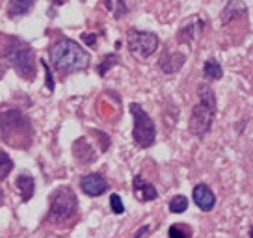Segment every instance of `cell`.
Returning a JSON list of instances; mask_svg holds the SVG:
<instances>
[{"label":"cell","instance_id":"obj_1","mask_svg":"<svg viewBox=\"0 0 253 238\" xmlns=\"http://www.w3.org/2000/svg\"><path fill=\"white\" fill-rule=\"evenodd\" d=\"M48 56L54 69L60 73L82 71L89 65V54L71 40H60L52 43V47L48 48Z\"/></svg>","mask_w":253,"mask_h":238},{"label":"cell","instance_id":"obj_2","mask_svg":"<svg viewBox=\"0 0 253 238\" xmlns=\"http://www.w3.org/2000/svg\"><path fill=\"white\" fill-rule=\"evenodd\" d=\"M198 95L199 103L192 110L188 128L190 134H194L196 138H203L211 132L218 108H216V95L209 84H201L198 87Z\"/></svg>","mask_w":253,"mask_h":238},{"label":"cell","instance_id":"obj_3","mask_svg":"<svg viewBox=\"0 0 253 238\" xmlns=\"http://www.w3.org/2000/svg\"><path fill=\"white\" fill-rule=\"evenodd\" d=\"M2 56L8 60V64L15 69L23 79L32 80L36 77V58H34V50H32L26 43L23 41L11 40L4 45L2 48Z\"/></svg>","mask_w":253,"mask_h":238},{"label":"cell","instance_id":"obj_4","mask_svg":"<svg viewBox=\"0 0 253 238\" xmlns=\"http://www.w3.org/2000/svg\"><path fill=\"white\" fill-rule=\"evenodd\" d=\"M130 116L134 119V128H132L134 143L142 149H147L157 140V127H155L149 114L138 103L130 104Z\"/></svg>","mask_w":253,"mask_h":238},{"label":"cell","instance_id":"obj_5","mask_svg":"<svg viewBox=\"0 0 253 238\" xmlns=\"http://www.w3.org/2000/svg\"><path fill=\"white\" fill-rule=\"evenodd\" d=\"M77 196L71 188H60L54 192L52 201H50V208H48V222L52 223H62L67 222L75 212H77Z\"/></svg>","mask_w":253,"mask_h":238},{"label":"cell","instance_id":"obj_6","mask_svg":"<svg viewBox=\"0 0 253 238\" xmlns=\"http://www.w3.org/2000/svg\"><path fill=\"white\" fill-rule=\"evenodd\" d=\"M158 48V36L153 32H140L130 30L128 32V50L136 60H145L155 54Z\"/></svg>","mask_w":253,"mask_h":238},{"label":"cell","instance_id":"obj_7","mask_svg":"<svg viewBox=\"0 0 253 238\" xmlns=\"http://www.w3.org/2000/svg\"><path fill=\"white\" fill-rule=\"evenodd\" d=\"M80 188H82V192H84L86 196H89V198H97V196H101V194H104V192L108 190V183H106V179H104L103 175L91 173V175L82 177Z\"/></svg>","mask_w":253,"mask_h":238},{"label":"cell","instance_id":"obj_8","mask_svg":"<svg viewBox=\"0 0 253 238\" xmlns=\"http://www.w3.org/2000/svg\"><path fill=\"white\" fill-rule=\"evenodd\" d=\"M192 196H194V203L203 210V212H211L216 205V196H214V192L207 186V184H198L194 192H192Z\"/></svg>","mask_w":253,"mask_h":238},{"label":"cell","instance_id":"obj_9","mask_svg":"<svg viewBox=\"0 0 253 238\" xmlns=\"http://www.w3.org/2000/svg\"><path fill=\"white\" fill-rule=\"evenodd\" d=\"M132 192H134V198L142 203H147V201H153V199L158 198L157 188L140 175L134 177V181H132Z\"/></svg>","mask_w":253,"mask_h":238},{"label":"cell","instance_id":"obj_10","mask_svg":"<svg viewBox=\"0 0 253 238\" xmlns=\"http://www.w3.org/2000/svg\"><path fill=\"white\" fill-rule=\"evenodd\" d=\"M248 15V6H246L242 0H229L227 6L221 11V24L227 26L229 23L237 21L240 17Z\"/></svg>","mask_w":253,"mask_h":238},{"label":"cell","instance_id":"obj_11","mask_svg":"<svg viewBox=\"0 0 253 238\" xmlns=\"http://www.w3.org/2000/svg\"><path fill=\"white\" fill-rule=\"evenodd\" d=\"M186 62V56L182 52H168V54L162 56L160 60V69L166 73V75H173V73L181 71L182 65Z\"/></svg>","mask_w":253,"mask_h":238},{"label":"cell","instance_id":"obj_12","mask_svg":"<svg viewBox=\"0 0 253 238\" xmlns=\"http://www.w3.org/2000/svg\"><path fill=\"white\" fill-rule=\"evenodd\" d=\"M203 26H205V23L199 17H194L188 24H184L181 30H179V41H192L203 30Z\"/></svg>","mask_w":253,"mask_h":238},{"label":"cell","instance_id":"obj_13","mask_svg":"<svg viewBox=\"0 0 253 238\" xmlns=\"http://www.w3.org/2000/svg\"><path fill=\"white\" fill-rule=\"evenodd\" d=\"M17 188H19L24 201H28V199L34 196V190H36L34 179H32L30 175H19V179H17Z\"/></svg>","mask_w":253,"mask_h":238},{"label":"cell","instance_id":"obj_14","mask_svg":"<svg viewBox=\"0 0 253 238\" xmlns=\"http://www.w3.org/2000/svg\"><path fill=\"white\" fill-rule=\"evenodd\" d=\"M34 2H36V0H11V2H9V8H8L9 17L24 15L26 11H30V9L34 8Z\"/></svg>","mask_w":253,"mask_h":238},{"label":"cell","instance_id":"obj_15","mask_svg":"<svg viewBox=\"0 0 253 238\" xmlns=\"http://www.w3.org/2000/svg\"><path fill=\"white\" fill-rule=\"evenodd\" d=\"M203 73L209 80H220L223 77V69H221L220 62L216 58H209L203 65Z\"/></svg>","mask_w":253,"mask_h":238},{"label":"cell","instance_id":"obj_16","mask_svg":"<svg viewBox=\"0 0 253 238\" xmlns=\"http://www.w3.org/2000/svg\"><path fill=\"white\" fill-rule=\"evenodd\" d=\"M186 208H188V199L184 198V196H175V198H171V201H169V210L173 214H182Z\"/></svg>","mask_w":253,"mask_h":238},{"label":"cell","instance_id":"obj_17","mask_svg":"<svg viewBox=\"0 0 253 238\" xmlns=\"http://www.w3.org/2000/svg\"><path fill=\"white\" fill-rule=\"evenodd\" d=\"M11 169H13V160L9 159L4 151H0V181L6 179Z\"/></svg>","mask_w":253,"mask_h":238},{"label":"cell","instance_id":"obj_18","mask_svg":"<svg viewBox=\"0 0 253 238\" xmlns=\"http://www.w3.org/2000/svg\"><path fill=\"white\" fill-rule=\"evenodd\" d=\"M118 62H119V58H118V54H108V56H104V60H103V64L99 65V75L101 77H106V73H108V69L110 67H114V65H118Z\"/></svg>","mask_w":253,"mask_h":238},{"label":"cell","instance_id":"obj_19","mask_svg":"<svg viewBox=\"0 0 253 238\" xmlns=\"http://www.w3.org/2000/svg\"><path fill=\"white\" fill-rule=\"evenodd\" d=\"M168 235L171 238H186L192 235V231L188 227H181V225H171L169 231H168Z\"/></svg>","mask_w":253,"mask_h":238},{"label":"cell","instance_id":"obj_20","mask_svg":"<svg viewBox=\"0 0 253 238\" xmlns=\"http://www.w3.org/2000/svg\"><path fill=\"white\" fill-rule=\"evenodd\" d=\"M110 206H112V212H114V214H123V212H125L123 201H121V198H119L118 194H112L110 196Z\"/></svg>","mask_w":253,"mask_h":238},{"label":"cell","instance_id":"obj_21","mask_svg":"<svg viewBox=\"0 0 253 238\" xmlns=\"http://www.w3.org/2000/svg\"><path fill=\"white\" fill-rule=\"evenodd\" d=\"M41 65H43V69H45V73H47V87H48V91H52V89H54V80H52V73H50V69H48V65L45 64V62H41Z\"/></svg>","mask_w":253,"mask_h":238},{"label":"cell","instance_id":"obj_22","mask_svg":"<svg viewBox=\"0 0 253 238\" xmlns=\"http://www.w3.org/2000/svg\"><path fill=\"white\" fill-rule=\"evenodd\" d=\"M82 41L89 47H97V36L95 34H82Z\"/></svg>","mask_w":253,"mask_h":238},{"label":"cell","instance_id":"obj_23","mask_svg":"<svg viewBox=\"0 0 253 238\" xmlns=\"http://www.w3.org/2000/svg\"><path fill=\"white\" fill-rule=\"evenodd\" d=\"M118 4H119V9H118V11H116V19H119V17H123V13H125V2H123V0H119V2H118Z\"/></svg>","mask_w":253,"mask_h":238},{"label":"cell","instance_id":"obj_24","mask_svg":"<svg viewBox=\"0 0 253 238\" xmlns=\"http://www.w3.org/2000/svg\"><path fill=\"white\" fill-rule=\"evenodd\" d=\"M147 233H149V227H142V229H138V231H136V235H134V237L138 238V237H142V235H147Z\"/></svg>","mask_w":253,"mask_h":238},{"label":"cell","instance_id":"obj_25","mask_svg":"<svg viewBox=\"0 0 253 238\" xmlns=\"http://www.w3.org/2000/svg\"><path fill=\"white\" fill-rule=\"evenodd\" d=\"M65 2H67V0H52V4H56V6H62Z\"/></svg>","mask_w":253,"mask_h":238},{"label":"cell","instance_id":"obj_26","mask_svg":"<svg viewBox=\"0 0 253 238\" xmlns=\"http://www.w3.org/2000/svg\"><path fill=\"white\" fill-rule=\"evenodd\" d=\"M4 203V194H2V190H0V205Z\"/></svg>","mask_w":253,"mask_h":238},{"label":"cell","instance_id":"obj_27","mask_svg":"<svg viewBox=\"0 0 253 238\" xmlns=\"http://www.w3.org/2000/svg\"><path fill=\"white\" fill-rule=\"evenodd\" d=\"M250 237H253V227L250 229Z\"/></svg>","mask_w":253,"mask_h":238}]
</instances>
